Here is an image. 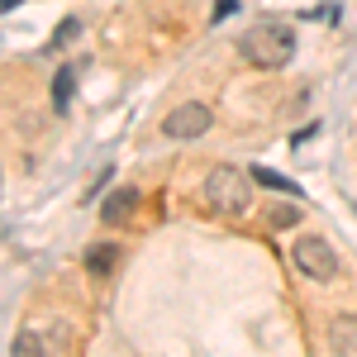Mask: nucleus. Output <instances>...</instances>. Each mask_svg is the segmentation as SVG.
Wrapping results in <instances>:
<instances>
[{
  "instance_id": "1",
  "label": "nucleus",
  "mask_w": 357,
  "mask_h": 357,
  "mask_svg": "<svg viewBox=\"0 0 357 357\" xmlns=\"http://www.w3.org/2000/svg\"><path fill=\"white\" fill-rule=\"evenodd\" d=\"M238 53H243L257 72H276V67H286L291 53H296V33H291V24H276V20L252 24L243 38H238Z\"/></svg>"
},
{
  "instance_id": "5",
  "label": "nucleus",
  "mask_w": 357,
  "mask_h": 357,
  "mask_svg": "<svg viewBox=\"0 0 357 357\" xmlns=\"http://www.w3.org/2000/svg\"><path fill=\"white\" fill-rule=\"evenodd\" d=\"M329 348L333 357H357V314H333L329 319Z\"/></svg>"
},
{
  "instance_id": "4",
  "label": "nucleus",
  "mask_w": 357,
  "mask_h": 357,
  "mask_svg": "<svg viewBox=\"0 0 357 357\" xmlns=\"http://www.w3.org/2000/svg\"><path fill=\"white\" fill-rule=\"evenodd\" d=\"M210 105H200V100H186V105H176V110L162 119V134L167 138H200L210 129Z\"/></svg>"
},
{
  "instance_id": "9",
  "label": "nucleus",
  "mask_w": 357,
  "mask_h": 357,
  "mask_svg": "<svg viewBox=\"0 0 357 357\" xmlns=\"http://www.w3.org/2000/svg\"><path fill=\"white\" fill-rule=\"evenodd\" d=\"M10 357H48V348H43V338L33 329H24L20 338H15V348H10Z\"/></svg>"
},
{
  "instance_id": "6",
  "label": "nucleus",
  "mask_w": 357,
  "mask_h": 357,
  "mask_svg": "<svg viewBox=\"0 0 357 357\" xmlns=\"http://www.w3.org/2000/svg\"><path fill=\"white\" fill-rule=\"evenodd\" d=\"M138 210V191L134 186H124V191H110L105 200H100V220L105 224H124L129 215Z\"/></svg>"
},
{
  "instance_id": "3",
  "label": "nucleus",
  "mask_w": 357,
  "mask_h": 357,
  "mask_svg": "<svg viewBox=\"0 0 357 357\" xmlns=\"http://www.w3.org/2000/svg\"><path fill=\"white\" fill-rule=\"evenodd\" d=\"M291 262H296L310 281H333V276H338V257H333V248L324 243V238H301V243L291 248Z\"/></svg>"
},
{
  "instance_id": "11",
  "label": "nucleus",
  "mask_w": 357,
  "mask_h": 357,
  "mask_svg": "<svg viewBox=\"0 0 357 357\" xmlns=\"http://www.w3.org/2000/svg\"><path fill=\"white\" fill-rule=\"evenodd\" d=\"M272 224H276V229H291V224H301V210H296V205H276Z\"/></svg>"
},
{
  "instance_id": "10",
  "label": "nucleus",
  "mask_w": 357,
  "mask_h": 357,
  "mask_svg": "<svg viewBox=\"0 0 357 357\" xmlns=\"http://www.w3.org/2000/svg\"><path fill=\"white\" fill-rule=\"evenodd\" d=\"M252 181H262V186H272V191H291L296 195V181H286L281 172H267V167H252Z\"/></svg>"
},
{
  "instance_id": "2",
  "label": "nucleus",
  "mask_w": 357,
  "mask_h": 357,
  "mask_svg": "<svg viewBox=\"0 0 357 357\" xmlns=\"http://www.w3.org/2000/svg\"><path fill=\"white\" fill-rule=\"evenodd\" d=\"M252 172H238V167H210L205 176V200L215 215H243L248 200H252Z\"/></svg>"
},
{
  "instance_id": "7",
  "label": "nucleus",
  "mask_w": 357,
  "mask_h": 357,
  "mask_svg": "<svg viewBox=\"0 0 357 357\" xmlns=\"http://www.w3.org/2000/svg\"><path fill=\"white\" fill-rule=\"evenodd\" d=\"M114 262H119V248L114 243H91L86 248V272L91 276H110Z\"/></svg>"
},
{
  "instance_id": "12",
  "label": "nucleus",
  "mask_w": 357,
  "mask_h": 357,
  "mask_svg": "<svg viewBox=\"0 0 357 357\" xmlns=\"http://www.w3.org/2000/svg\"><path fill=\"white\" fill-rule=\"evenodd\" d=\"M77 33H82V24H77V20H67V29H62V33H57V43H72V38H77Z\"/></svg>"
},
{
  "instance_id": "8",
  "label": "nucleus",
  "mask_w": 357,
  "mask_h": 357,
  "mask_svg": "<svg viewBox=\"0 0 357 357\" xmlns=\"http://www.w3.org/2000/svg\"><path fill=\"white\" fill-rule=\"evenodd\" d=\"M72 86H77V67H62V72H57V82H53V105H57V110H67V105H72Z\"/></svg>"
}]
</instances>
